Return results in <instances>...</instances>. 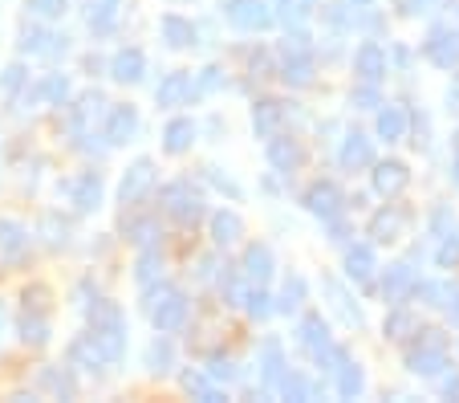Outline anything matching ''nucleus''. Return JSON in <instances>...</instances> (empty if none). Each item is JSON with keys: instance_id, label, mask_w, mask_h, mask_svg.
<instances>
[{"instance_id": "obj_1", "label": "nucleus", "mask_w": 459, "mask_h": 403, "mask_svg": "<svg viewBox=\"0 0 459 403\" xmlns=\"http://www.w3.org/2000/svg\"><path fill=\"white\" fill-rule=\"evenodd\" d=\"M147 188H151V163H134L130 167V176L122 180V204H134Z\"/></svg>"}, {"instance_id": "obj_2", "label": "nucleus", "mask_w": 459, "mask_h": 403, "mask_svg": "<svg viewBox=\"0 0 459 403\" xmlns=\"http://www.w3.org/2000/svg\"><path fill=\"white\" fill-rule=\"evenodd\" d=\"M179 322H183V298L179 293H163V302L155 310V326L159 330H175Z\"/></svg>"}, {"instance_id": "obj_3", "label": "nucleus", "mask_w": 459, "mask_h": 403, "mask_svg": "<svg viewBox=\"0 0 459 403\" xmlns=\"http://www.w3.org/2000/svg\"><path fill=\"white\" fill-rule=\"evenodd\" d=\"M114 78L118 82H139L143 78V53L139 49H126L114 57Z\"/></svg>"}, {"instance_id": "obj_4", "label": "nucleus", "mask_w": 459, "mask_h": 403, "mask_svg": "<svg viewBox=\"0 0 459 403\" xmlns=\"http://www.w3.org/2000/svg\"><path fill=\"white\" fill-rule=\"evenodd\" d=\"M134 127H139V118H134V110H130V106L114 110V118H110V143L130 139V135H134Z\"/></svg>"}, {"instance_id": "obj_5", "label": "nucleus", "mask_w": 459, "mask_h": 403, "mask_svg": "<svg viewBox=\"0 0 459 403\" xmlns=\"http://www.w3.org/2000/svg\"><path fill=\"white\" fill-rule=\"evenodd\" d=\"M167 204H171V212H175V216H195V212H200V204H195V196H187V188H183V184L167 188Z\"/></svg>"}, {"instance_id": "obj_6", "label": "nucleus", "mask_w": 459, "mask_h": 403, "mask_svg": "<svg viewBox=\"0 0 459 403\" xmlns=\"http://www.w3.org/2000/svg\"><path fill=\"white\" fill-rule=\"evenodd\" d=\"M25 249V232L17 224H0V257H21Z\"/></svg>"}, {"instance_id": "obj_7", "label": "nucleus", "mask_w": 459, "mask_h": 403, "mask_svg": "<svg viewBox=\"0 0 459 403\" xmlns=\"http://www.w3.org/2000/svg\"><path fill=\"white\" fill-rule=\"evenodd\" d=\"M98 196H102V184H98L94 176H86L78 188H74V200H78V208H94Z\"/></svg>"}, {"instance_id": "obj_8", "label": "nucleus", "mask_w": 459, "mask_h": 403, "mask_svg": "<svg viewBox=\"0 0 459 403\" xmlns=\"http://www.w3.org/2000/svg\"><path fill=\"white\" fill-rule=\"evenodd\" d=\"M187 143H191V123H183L179 118V123L167 127V151H183Z\"/></svg>"}, {"instance_id": "obj_9", "label": "nucleus", "mask_w": 459, "mask_h": 403, "mask_svg": "<svg viewBox=\"0 0 459 403\" xmlns=\"http://www.w3.org/2000/svg\"><path fill=\"white\" fill-rule=\"evenodd\" d=\"M183 90H187V82H183V78H167V82H163V90H159V102H163V106L179 102Z\"/></svg>"}, {"instance_id": "obj_10", "label": "nucleus", "mask_w": 459, "mask_h": 403, "mask_svg": "<svg viewBox=\"0 0 459 403\" xmlns=\"http://www.w3.org/2000/svg\"><path fill=\"white\" fill-rule=\"evenodd\" d=\"M163 29H167V41H171V45H187V41H191V29L183 25L179 17H167Z\"/></svg>"}, {"instance_id": "obj_11", "label": "nucleus", "mask_w": 459, "mask_h": 403, "mask_svg": "<svg viewBox=\"0 0 459 403\" xmlns=\"http://www.w3.org/2000/svg\"><path fill=\"white\" fill-rule=\"evenodd\" d=\"M29 9L37 17H57V13H65V0H29Z\"/></svg>"}, {"instance_id": "obj_12", "label": "nucleus", "mask_w": 459, "mask_h": 403, "mask_svg": "<svg viewBox=\"0 0 459 403\" xmlns=\"http://www.w3.org/2000/svg\"><path fill=\"white\" fill-rule=\"evenodd\" d=\"M114 13V0H90V21H98V25H106Z\"/></svg>"}, {"instance_id": "obj_13", "label": "nucleus", "mask_w": 459, "mask_h": 403, "mask_svg": "<svg viewBox=\"0 0 459 403\" xmlns=\"http://www.w3.org/2000/svg\"><path fill=\"white\" fill-rule=\"evenodd\" d=\"M21 330H25V342H45V322L41 318H25Z\"/></svg>"}, {"instance_id": "obj_14", "label": "nucleus", "mask_w": 459, "mask_h": 403, "mask_svg": "<svg viewBox=\"0 0 459 403\" xmlns=\"http://www.w3.org/2000/svg\"><path fill=\"white\" fill-rule=\"evenodd\" d=\"M45 94H49V98H65V78H49V82H45Z\"/></svg>"}, {"instance_id": "obj_15", "label": "nucleus", "mask_w": 459, "mask_h": 403, "mask_svg": "<svg viewBox=\"0 0 459 403\" xmlns=\"http://www.w3.org/2000/svg\"><path fill=\"white\" fill-rule=\"evenodd\" d=\"M17 82H21V70H9V74H4V90H13Z\"/></svg>"}, {"instance_id": "obj_16", "label": "nucleus", "mask_w": 459, "mask_h": 403, "mask_svg": "<svg viewBox=\"0 0 459 403\" xmlns=\"http://www.w3.org/2000/svg\"><path fill=\"white\" fill-rule=\"evenodd\" d=\"M0 330H4V306H0Z\"/></svg>"}]
</instances>
